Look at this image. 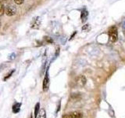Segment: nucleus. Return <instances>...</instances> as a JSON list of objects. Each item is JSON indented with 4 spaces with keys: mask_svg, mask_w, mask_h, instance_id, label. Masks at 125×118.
Listing matches in <instances>:
<instances>
[{
    "mask_svg": "<svg viewBox=\"0 0 125 118\" xmlns=\"http://www.w3.org/2000/svg\"><path fill=\"white\" fill-rule=\"evenodd\" d=\"M21 102H15L13 105V107H12V111H13V113L17 114L21 111Z\"/></svg>",
    "mask_w": 125,
    "mask_h": 118,
    "instance_id": "obj_6",
    "label": "nucleus"
},
{
    "mask_svg": "<svg viewBox=\"0 0 125 118\" xmlns=\"http://www.w3.org/2000/svg\"><path fill=\"white\" fill-rule=\"evenodd\" d=\"M36 118H46V114H45V110L44 109H42L39 111L38 117Z\"/></svg>",
    "mask_w": 125,
    "mask_h": 118,
    "instance_id": "obj_9",
    "label": "nucleus"
},
{
    "mask_svg": "<svg viewBox=\"0 0 125 118\" xmlns=\"http://www.w3.org/2000/svg\"><path fill=\"white\" fill-rule=\"evenodd\" d=\"M83 115L81 112H73L68 114H65L62 118H82Z\"/></svg>",
    "mask_w": 125,
    "mask_h": 118,
    "instance_id": "obj_3",
    "label": "nucleus"
},
{
    "mask_svg": "<svg viewBox=\"0 0 125 118\" xmlns=\"http://www.w3.org/2000/svg\"><path fill=\"white\" fill-rule=\"evenodd\" d=\"M49 88V71H46L45 76L43 80V90L44 91H47Z\"/></svg>",
    "mask_w": 125,
    "mask_h": 118,
    "instance_id": "obj_2",
    "label": "nucleus"
},
{
    "mask_svg": "<svg viewBox=\"0 0 125 118\" xmlns=\"http://www.w3.org/2000/svg\"><path fill=\"white\" fill-rule=\"evenodd\" d=\"M31 118H32V115H31Z\"/></svg>",
    "mask_w": 125,
    "mask_h": 118,
    "instance_id": "obj_14",
    "label": "nucleus"
},
{
    "mask_svg": "<svg viewBox=\"0 0 125 118\" xmlns=\"http://www.w3.org/2000/svg\"><path fill=\"white\" fill-rule=\"evenodd\" d=\"M88 12L86 10H84L81 11V21L84 23L86 21H87L88 19Z\"/></svg>",
    "mask_w": 125,
    "mask_h": 118,
    "instance_id": "obj_7",
    "label": "nucleus"
},
{
    "mask_svg": "<svg viewBox=\"0 0 125 118\" xmlns=\"http://www.w3.org/2000/svg\"><path fill=\"white\" fill-rule=\"evenodd\" d=\"M16 12H17V10H16V8L14 6H9V7H7V9L6 10V14L7 16H9V17H11V16H13L15 14H16Z\"/></svg>",
    "mask_w": 125,
    "mask_h": 118,
    "instance_id": "obj_5",
    "label": "nucleus"
},
{
    "mask_svg": "<svg viewBox=\"0 0 125 118\" xmlns=\"http://www.w3.org/2000/svg\"><path fill=\"white\" fill-rule=\"evenodd\" d=\"M108 34L109 36V39H110L112 43L116 42L117 39H118V32H117V29L116 26H112L111 28H109Z\"/></svg>",
    "mask_w": 125,
    "mask_h": 118,
    "instance_id": "obj_1",
    "label": "nucleus"
},
{
    "mask_svg": "<svg viewBox=\"0 0 125 118\" xmlns=\"http://www.w3.org/2000/svg\"><path fill=\"white\" fill-rule=\"evenodd\" d=\"M86 82H87V80H86L85 76H83V75H81V76H79L77 78L76 84L79 87H83L86 84Z\"/></svg>",
    "mask_w": 125,
    "mask_h": 118,
    "instance_id": "obj_4",
    "label": "nucleus"
},
{
    "mask_svg": "<svg viewBox=\"0 0 125 118\" xmlns=\"http://www.w3.org/2000/svg\"><path fill=\"white\" fill-rule=\"evenodd\" d=\"M39 107H40V104L38 102V103L36 104V105H35V109H34V117H35V118L38 117V114L39 113Z\"/></svg>",
    "mask_w": 125,
    "mask_h": 118,
    "instance_id": "obj_10",
    "label": "nucleus"
},
{
    "mask_svg": "<svg viewBox=\"0 0 125 118\" xmlns=\"http://www.w3.org/2000/svg\"><path fill=\"white\" fill-rule=\"evenodd\" d=\"M5 13V8L2 2H0V16H2L3 14Z\"/></svg>",
    "mask_w": 125,
    "mask_h": 118,
    "instance_id": "obj_11",
    "label": "nucleus"
},
{
    "mask_svg": "<svg viewBox=\"0 0 125 118\" xmlns=\"http://www.w3.org/2000/svg\"><path fill=\"white\" fill-rule=\"evenodd\" d=\"M13 1L15 2L16 4H17V5H21V4H23V2H24V0H13Z\"/></svg>",
    "mask_w": 125,
    "mask_h": 118,
    "instance_id": "obj_13",
    "label": "nucleus"
},
{
    "mask_svg": "<svg viewBox=\"0 0 125 118\" xmlns=\"http://www.w3.org/2000/svg\"><path fill=\"white\" fill-rule=\"evenodd\" d=\"M13 73H14V70H12L11 72H10V73L9 74L7 75V76L4 77V79H3V80H7V79H9V78H10V76H12V75H13Z\"/></svg>",
    "mask_w": 125,
    "mask_h": 118,
    "instance_id": "obj_12",
    "label": "nucleus"
},
{
    "mask_svg": "<svg viewBox=\"0 0 125 118\" xmlns=\"http://www.w3.org/2000/svg\"><path fill=\"white\" fill-rule=\"evenodd\" d=\"M40 27V21H39V18H36L34 20V21L32 22V25H31V28L33 29H38Z\"/></svg>",
    "mask_w": 125,
    "mask_h": 118,
    "instance_id": "obj_8",
    "label": "nucleus"
}]
</instances>
